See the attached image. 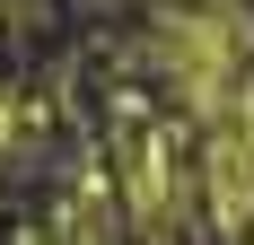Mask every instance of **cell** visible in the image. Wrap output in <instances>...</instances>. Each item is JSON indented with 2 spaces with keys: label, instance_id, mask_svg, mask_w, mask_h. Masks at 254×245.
Masks as SVG:
<instances>
[{
  "label": "cell",
  "instance_id": "6da1fadb",
  "mask_svg": "<svg viewBox=\"0 0 254 245\" xmlns=\"http://www.w3.org/2000/svg\"><path fill=\"white\" fill-rule=\"evenodd\" d=\"M26 158V122H18V105L0 97V167H18Z\"/></svg>",
  "mask_w": 254,
  "mask_h": 245
}]
</instances>
